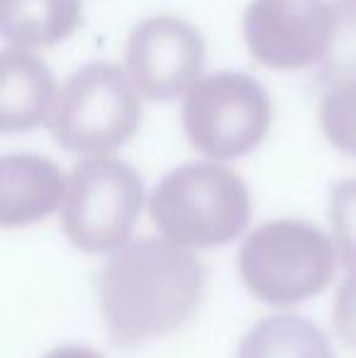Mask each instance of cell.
I'll list each match as a JSON object with an SVG mask.
<instances>
[{"instance_id": "1", "label": "cell", "mask_w": 356, "mask_h": 358, "mask_svg": "<svg viewBox=\"0 0 356 358\" xmlns=\"http://www.w3.org/2000/svg\"><path fill=\"white\" fill-rule=\"evenodd\" d=\"M205 266L169 239L129 241L100 273V312L115 346L134 349L178 331L198 310Z\"/></svg>"}, {"instance_id": "2", "label": "cell", "mask_w": 356, "mask_h": 358, "mask_svg": "<svg viewBox=\"0 0 356 358\" xmlns=\"http://www.w3.org/2000/svg\"><path fill=\"white\" fill-rule=\"evenodd\" d=\"M149 215L171 244L213 249L237 239L252 217V198L234 171L195 161L169 171L149 198Z\"/></svg>"}, {"instance_id": "3", "label": "cell", "mask_w": 356, "mask_h": 358, "mask_svg": "<svg viewBox=\"0 0 356 358\" xmlns=\"http://www.w3.org/2000/svg\"><path fill=\"white\" fill-rule=\"evenodd\" d=\"M337 249L325 231L300 220H273L239 249V275L266 305H298L320 295L337 271Z\"/></svg>"}, {"instance_id": "4", "label": "cell", "mask_w": 356, "mask_h": 358, "mask_svg": "<svg viewBox=\"0 0 356 358\" xmlns=\"http://www.w3.org/2000/svg\"><path fill=\"white\" fill-rule=\"evenodd\" d=\"M139 122V90L127 71L110 62H90L64 80L47 124L59 146L90 159L127 144Z\"/></svg>"}, {"instance_id": "5", "label": "cell", "mask_w": 356, "mask_h": 358, "mask_svg": "<svg viewBox=\"0 0 356 358\" xmlns=\"http://www.w3.org/2000/svg\"><path fill=\"white\" fill-rule=\"evenodd\" d=\"M180 120L188 142L215 161L247 156L264 142L271 100L257 78L218 71L198 78L183 95Z\"/></svg>"}, {"instance_id": "6", "label": "cell", "mask_w": 356, "mask_h": 358, "mask_svg": "<svg viewBox=\"0 0 356 358\" xmlns=\"http://www.w3.org/2000/svg\"><path fill=\"white\" fill-rule=\"evenodd\" d=\"M144 205V180L113 156H90L69 176L64 231L88 254L122 249Z\"/></svg>"}, {"instance_id": "7", "label": "cell", "mask_w": 356, "mask_h": 358, "mask_svg": "<svg viewBox=\"0 0 356 358\" xmlns=\"http://www.w3.org/2000/svg\"><path fill=\"white\" fill-rule=\"evenodd\" d=\"M337 22V5L327 0H252L242 29L257 62L293 71L327 57Z\"/></svg>"}, {"instance_id": "8", "label": "cell", "mask_w": 356, "mask_h": 358, "mask_svg": "<svg viewBox=\"0 0 356 358\" xmlns=\"http://www.w3.org/2000/svg\"><path fill=\"white\" fill-rule=\"evenodd\" d=\"M205 64L200 32L173 15H154L129 32L124 71L139 95L166 103L185 95Z\"/></svg>"}, {"instance_id": "9", "label": "cell", "mask_w": 356, "mask_h": 358, "mask_svg": "<svg viewBox=\"0 0 356 358\" xmlns=\"http://www.w3.org/2000/svg\"><path fill=\"white\" fill-rule=\"evenodd\" d=\"M69 178L37 154H8L0 161V222L27 227L42 222L66 200Z\"/></svg>"}, {"instance_id": "10", "label": "cell", "mask_w": 356, "mask_h": 358, "mask_svg": "<svg viewBox=\"0 0 356 358\" xmlns=\"http://www.w3.org/2000/svg\"><path fill=\"white\" fill-rule=\"evenodd\" d=\"M57 83L44 59L27 49L8 47L0 57V129L5 134L27 132L49 122Z\"/></svg>"}, {"instance_id": "11", "label": "cell", "mask_w": 356, "mask_h": 358, "mask_svg": "<svg viewBox=\"0 0 356 358\" xmlns=\"http://www.w3.org/2000/svg\"><path fill=\"white\" fill-rule=\"evenodd\" d=\"M81 0H3V39L17 49H44L81 24Z\"/></svg>"}, {"instance_id": "12", "label": "cell", "mask_w": 356, "mask_h": 358, "mask_svg": "<svg viewBox=\"0 0 356 358\" xmlns=\"http://www.w3.org/2000/svg\"><path fill=\"white\" fill-rule=\"evenodd\" d=\"M237 358H334L327 334L300 315H273L254 324Z\"/></svg>"}, {"instance_id": "13", "label": "cell", "mask_w": 356, "mask_h": 358, "mask_svg": "<svg viewBox=\"0 0 356 358\" xmlns=\"http://www.w3.org/2000/svg\"><path fill=\"white\" fill-rule=\"evenodd\" d=\"M320 124L334 149L356 156V78L325 90L320 103Z\"/></svg>"}, {"instance_id": "14", "label": "cell", "mask_w": 356, "mask_h": 358, "mask_svg": "<svg viewBox=\"0 0 356 358\" xmlns=\"http://www.w3.org/2000/svg\"><path fill=\"white\" fill-rule=\"evenodd\" d=\"M337 5V34L327 57L320 62V80L325 88H332L344 80L356 78V8L347 3Z\"/></svg>"}, {"instance_id": "15", "label": "cell", "mask_w": 356, "mask_h": 358, "mask_svg": "<svg viewBox=\"0 0 356 358\" xmlns=\"http://www.w3.org/2000/svg\"><path fill=\"white\" fill-rule=\"evenodd\" d=\"M334 249L347 268H356V178L339 180L329 195Z\"/></svg>"}, {"instance_id": "16", "label": "cell", "mask_w": 356, "mask_h": 358, "mask_svg": "<svg viewBox=\"0 0 356 358\" xmlns=\"http://www.w3.org/2000/svg\"><path fill=\"white\" fill-rule=\"evenodd\" d=\"M334 329L342 336L344 344L356 349V271L342 283L334 300Z\"/></svg>"}, {"instance_id": "17", "label": "cell", "mask_w": 356, "mask_h": 358, "mask_svg": "<svg viewBox=\"0 0 356 358\" xmlns=\"http://www.w3.org/2000/svg\"><path fill=\"white\" fill-rule=\"evenodd\" d=\"M44 358H103V356L93 349H83V346H59V349L49 351Z\"/></svg>"}, {"instance_id": "18", "label": "cell", "mask_w": 356, "mask_h": 358, "mask_svg": "<svg viewBox=\"0 0 356 358\" xmlns=\"http://www.w3.org/2000/svg\"><path fill=\"white\" fill-rule=\"evenodd\" d=\"M342 3H347V5H352V8H356V0H342Z\"/></svg>"}]
</instances>
